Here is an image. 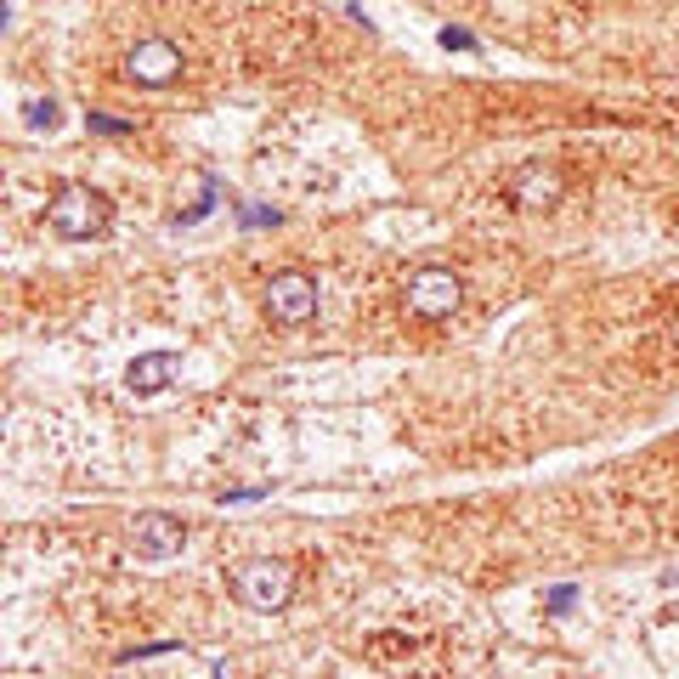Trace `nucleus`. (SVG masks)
Segmentation results:
<instances>
[{
	"label": "nucleus",
	"instance_id": "nucleus-14",
	"mask_svg": "<svg viewBox=\"0 0 679 679\" xmlns=\"http://www.w3.org/2000/svg\"><path fill=\"white\" fill-rule=\"evenodd\" d=\"M261 499V487H232V492H221V505H256Z\"/></svg>",
	"mask_w": 679,
	"mask_h": 679
},
{
	"label": "nucleus",
	"instance_id": "nucleus-8",
	"mask_svg": "<svg viewBox=\"0 0 679 679\" xmlns=\"http://www.w3.org/2000/svg\"><path fill=\"white\" fill-rule=\"evenodd\" d=\"M176 368H181L176 351H148V357H137V362L126 368V391H131V397H153V391H164V386L176 380Z\"/></svg>",
	"mask_w": 679,
	"mask_h": 679
},
{
	"label": "nucleus",
	"instance_id": "nucleus-15",
	"mask_svg": "<svg viewBox=\"0 0 679 679\" xmlns=\"http://www.w3.org/2000/svg\"><path fill=\"white\" fill-rule=\"evenodd\" d=\"M673 340H679V323H673Z\"/></svg>",
	"mask_w": 679,
	"mask_h": 679
},
{
	"label": "nucleus",
	"instance_id": "nucleus-2",
	"mask_svg": "<svg viewBox=\"0 0 679 679\" xmlns=\"http://www.w3.org/2000/svg\"><path fill=\"white\" fill-rule=\"evenodd\" d=\"M46 221L57 238H97L108 227V199L86 181H69V188H57L51 204H46Z\"/></svg>",
	"mask_w": 679,
	"mask_h": 679
},
{
	"label": "nucleus",
	"instance_id": "nucleus-7",
	"mask_svg": "<svg viewBox=\"0 0 679 679\" xmlns=\"http://www.w3.org/2000/svg\"><path fill=\"white\" fill-rule=\"evenodd\" d=\"M561 170H549V164H527V170H516V181H510V199L521 204V210H543V204H555L561 199Z\"/></svg>",
	"mask_w": 679,
	"mask_h": 679
},
{
	"label": "nucleus",
	"instance_id": "nucleus-4",
	"mask_svg": "<svg viewBox=\"0 0 679 679\" xmlns=\"http://www.w3.org/2000/svg\"><path fill=\"white\" fill-rule=\"evenodd\" d=\"M267 312L278 323H312L318 318V283L306 272H272L267 278Z\"/></svg>",
	"mask_w": 679,
	"mask_h": 679
},
{
	"label": "nucleus",
	"instance_id": "nucleus-6",
	"mask_svg": "<svg viewBox=\"0 0 679 679\" xmlns=\"http://www.w3.org/2000/svg\"><path fill=\"white\" fill-rule=\"evenodd\" d=\"M126 74L137 86H170L181 74V51L170 40H137L131 57H126Z\"/></svg>",
	"mask_w": 679,
	"mask_h": 679
},
{
	"label": "nucleus",
	"instance_id": "nucleus-1",
	"mask_svg": "<svg viewBox=\"0 0 679 679\" xmlns=\"http://www.w3.org/2000/svg\"><path fill=\"white\" fill-rule=\"evenodd\" d=\"M232 600L250 611H283L294 600V567L289 561H243L232 572Z\"/></svg>",
	"mask_w": 679,
	"mask_h": 679
},
{
	"label": "nucleus",
	"instance_id": "nucleus-11",
	"mask_svg": "<svg viewBox=\"0 0 679 679\" xmlns=\"http://www.w3.org/2000/svg\"><path fill=\"white\" fill-rule=\"evenodd\" d=\"M572 600H578V589H572V583H561V589H549V595H543L549 617H567V611H572Z\"/></svg>",
	"mask_w": 679,
	"mask_h": 679
},
{
	"label": "nucleus",
	"instance_id": "nucleus-13",
	"mask_svg": "<svg viewBox=\"0 0 679 679\" xmlns=\"http://www.w3.org/2000/svg\"><path fill=\"white\" fill-rule=\"evenodd\" d=\"M170 651H176L170 640H159V646H131V651L119 657V662H148V657H170Z\"/></svg>",
	"mask_w": 679,
	"mask_h": 679
},
{
	"label": "nucleus",
	"instance_id": "nucleus-3",
	"mask_svg": "<svg viewBox=\"0 0 679 679\" xmlns=\"http://www.w3.org/2000/svg\"><path fill=\"white\" fill-rule=\"evenodd\" d=\"M459 300H465V283L448 267H419L408 278V312L413 318H453Z\"/></svg>",
	"mask_w": 679,
	"mask_h": 679
},
{
	"label": "nucleus",
	"instance_id": "nucleus-12",
	"mask_svg": "<svg viewBox=\"0 0 679 679\" xmlns=\"http://www.w3.org/2000/svg\"><path fill=\"white\" fill-rule=\"evenodd\" d=\"M437 40H442L448 51H476V34H470V29H453V23H448V29H442Z\"/></svg>",
	"mask_w": 679,
	"mask_h": 679
},
{
	"label": "nucleus",
	"instance_id": "nucleus-9",
	"mask_svg": "<svg viewBox=\"0 0 679 679\" xmlns=\"http://www.w3.org/2000/svg\"><path fill=\"white\" fill-rule=\"evenodd\" d=\"M86 126H91L97 137H131V131H137L131 119H113V113H86Z\"/></svg>",
	"mask_w": 679,
	"mask_h": 679
},
{
	"label": "nucleus",
	"instance_id": "nucleus-5",
	"mask_svg": "<svg viewBox=\"0 0 679 679\" xmlns=\"http://www.w3.org/2000/svg\"><path fill=\"white\" fill-rule=\"evenodd\" d=\"M131 543H137L142 561H170V555H181V543H188V527L164 510H148V516H137Z\"/></svg>",
	"mask_w": 679,
	"mask_h": 679
},
{
	"label": "nucleus",
	"instance_id": "nucleus-10",
	"mask_svg": "<svg viewBox=\"0 0 679 679\" xmlns=\"http://www.w3.org/2000/svg\"><path fill=\"white\" fill-rule=\"evenodd\" d=\"M29 131H57V102H29Z\"/></svg>",
	"mask_w": 679,
	"mask_h": 679
}]
</instances>
